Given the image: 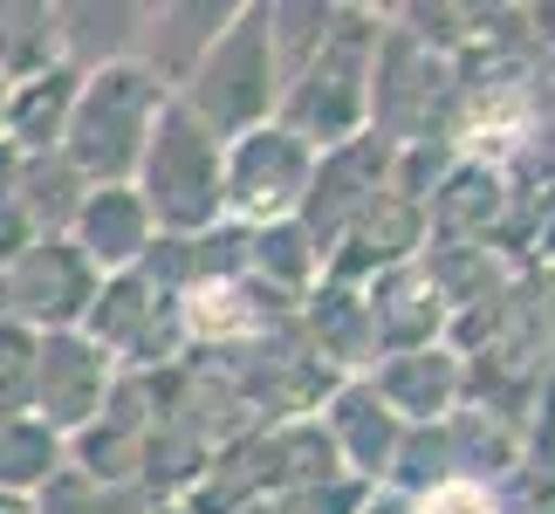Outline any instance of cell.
Listing matches in <instances>:
<instances>
[{
  "label": "cell",
  "instance_id": "cell-1",
  "mask_svg": "<svg viewBox=\"0 0 555 514\" xmlns=\"http://www.w3.org/2000/svg\"><path fill=\"white\" fill-rule=\"evenodd\" d=\"M377 35H384V14H377V8H344V14H336L330 41L282 82L274 124H282V131H295L309 152H336V144L364 138V124H371V62H377Z\"/></svg>",
  "mask_w": 555,
  "mask_h": 514
},
{
  "label": "cell",
  "instance_id": "cell-2",
  "mask_svg": "<svg viewBox=\"0 0 555 514\" xmlns=\"http://www.w3.org/2000/svg\"><path fill=\"white\" fill-rule=\"evenodd\" d=\"M172 103V90L138 69V62H111V69H90L76 90L69 131H62V165L76 171L82 185H131V171L152 144L158 111Z\"/></svg>",
  "mask_w": 555,
  "mask_h": 514
},
{
  "label": "cell",
  "instance_id": "cell-3",
  "mask_svg": "<svg viewBox=\"0 0 555 514\" xmlns=\"http://www.w3.org/2000/svg\"><path fill=\"white\" fill-rule=\"evenodd\" d=\"M220 165H227V144L192 111L165 103L152 124V144H144V158L131 171V192L144 200V213H152V227L165 241H199V233H212L227 220Z\"/></svg>",
  "mask_w": 555,
  "mask_h": 514
},
{
  "label": "cell",
  "instance_id": "cell-4",
  "mask_svg": "<svg viewBox=\"0 0 555 514\" xmlns=\"http://www.w3.org/2000/svg\"><path fill=\"white\" fill-rule=\"evenodd\" d=\"M172 103L199 117L220 144H233V138L274 124V103H282V69H274L261 8H233V21L220 28V41L199 55V69L179 82Z\"/></svg>",
  "mask_w": 555,
  "mask_h": 514
},
{
  "label": "cell",
  "instance_id": "cell-5",
  "mask_svg": "<svg viewBox=\"0 0 555 514\" xmlns=\"http://www.w3.org/2000/svg\"><path fill=\"white\" fill-rule=\"evenodd\" d=\"M309 179H315V152L282 124H261V131L233 138L227 144V165H220V192H227V213L241 227H274V220H295L309 200Z\"/></svg>",
  "mask_w": 555,
  "mask_h": 514
},
{
  "label": "cell",
  "instance_id": "cell-6",
  "mask_svg": "<svg viewBox=\"0 0 555 514\" xmlns=\"http://www.w3.org/2000/svg\"><path fill=\"white\" fill-rule=\"evenodd\" d=\"M82 336L103 357H131V363H165L185 343V295L152 288L144 274H103L96 303L82 316Z\"/></svg>",
  "mask_w": 555,
  "mask_h": 514
},
{
  "label": "cell",
  "instance_id": "cell-7",
  "mask_svg": "<svg viewBox=\"0 0 555 514\" xmlns=\"http://www.w3.org/2000/svg\"><path fill=\"white\" fill-rule=\"evenodd\" d=\"M0 274H8V316L21 330H35V336L82 330V316L96 303V282H103V274L69 247V233H41V241Z\"/></svg>",
  "mask_w": 555,
  "mask_h": 514
},
{
  "label": "cell",
  "instance_id": "cell-8",
  "mask_svg": "<svg viewBox=\"0 0 555 514\" xmlns=\"http://www.w3.org/2000/svg\"><path fill=\"white\" fill-rule=\"evenodd\" d=\"M111 384H117V371H111V357H103L90 336L55 330V336L35 343V398H28V412L69 446L76 433H90V425L103 419Z\"/></svg>",
  "mask_w": 555,
  "mask_h": 514
},
{
  "label": "cell",
  "instance_id": "cell-9",
  "mask_svg": "<svg viewBox=\"0 0 555 514\" xmlns=\"http://www.w3.org/2000/svg\"><path fill=\"white\" fill-rule=\"evenodd\" d=\"M391 144L384 138H350V144H336V152H315V179H309V200H302V233L315 241V254H330L344 233L371 213V200L384 185H391Z\"/></svg>",
  "mask_w": 555,
  "mask_h": 514
},
{
  "label": "cell",
  "instance_id": "cell-10",
  "mask_svg": "<svg viewBox=\"0 0 555 514\" xmlns=\"http://www.w3.org/2000/svg\"><path fill=\"white\" fill-rule=\"evenodd\" d=\"M364 384L384 398V412L398 425H446L466 398V363H460V350H446V343H425V350L384 357Z\"/></svg>",
  "mask_w": 555,
  "mask_h": 514
},
{
  "label": "cell",
  "instance_id": "cell-11",
  "mask_svg": "<svg viewBox=\"0 0 555 514\" xmlns=\"http://www.w3.org/2000/svg\"><path fill=\"white\" fill-rule=\"evenodd\" d=\"M315 425H323V439L336 446V466H344L350 480L384 487V474H391V453H398V433H404V425L384 412V398L371 391L364 377H344V384H336Z\"/></svg>",
  "mask_w": 555,
  "mask_h": 514
},
{
  "label": "cell",
  "instance_id": "cell-12",
  "mask_svg": "<svg viewBox=\"0 0 555 514\" xmlns=\"http://www.w3.org/2000/svg\"><path fill=\"white\" fill-rule=\"evenodd\" d=\"M152 241H158V227H152V213H144V200L131 185H90L76 220H69V247L96 274H131L152 254Z\"/></svg>",
  "mask_w": 555,
  "mask_h": 514
},
{
  "label": "cell",
  "instance_id": "cell-13",
  "mask_svg": "<svg viewBox=\"0 0 555 514\" xmlns=\"http://www.w3.org/2000/svg\"><path fill=\"white\" fill-rule=\"evenodd\" d=\"M501 213H507V171L487 165V158H453L433 179V192H425L433 241H487V227Z\"/></svg>",
  "mask_w": 555,
  "mask_h": 514
},
{
  "label": "cell",
  "instance_id": "cell-14",
  "mask_svg": "<svg viewBox=\"0 0 555 514\" xmlns=\"http://www.w3.org/2000/svg\"><path fill=\"white\" fill-rule=\"evenodd\" d=\"M364 309H371V336H377V357H398V350H425V343L439 336L446 309L433 282L418 274V261L404 268H384L377 282L364 288Z\"/></svg>",
  "mask_w": 555,
  "mask_h": 514
},
{
  "label": "cell",
  "instance_id": "cell-15",
  "mask_svg": "<svg viewBox=\"0 0 555 514\" xmlns=\"http://www.w3.org/2000/svg\"><path fill=\"white\" fill-rule=\"evenodd\" d=\"M233 21V8L192 0V8H152L144 14V41H138V69H152L165 90L179 97V82L199 69V55L220 41V28Z\"/></svg>",
  "mask_w": 555,
  "mask_h": 514
},
{
  "label": "cell",
  "instance_id": "cell-16",
  "mask_svg": "<svg viewBox=\"0 0 555 514\" xmlns=\"http://www.w3.org/2000/svg\"><path fill=\"white\" fill-rule=\"evenodd\" d=\"M302 330H309V357L323 371H357V363L377 357V336H371V309H364V288H344V282H323L302 295Z\"/></svg>",
  "mask_w": 555,
  "mask_h": 514
},
{
  "label": "cell",
  "instance_id": "cell-17",
  "mask_svg": "<svg viewBox=\"0 0 555 514\" xmlns=\"http://www.w3.org/2000/svg\"><path fill=\"white\" fill-rule=\"evenodd\" d=\"M76 90H82V76L62 62V69L49 76H28V82H14L8 90V138L21 158H55L62 152V131H69V111H76Z\"/></svg>",
  "mask_w": 555,
  "mask_h": 514
},
{
  "label": "cell",
  "instance_id": "cell-18",
  "mask_svg": "<svg viewBox=\"0 0 555 514\" xmlns=\"http://www.w3.org/2000/svg\"><path fill=\"white\" fill-rule=\"evenodd\" d=\"M144 14L152 8H55V28H62V62L76 76L90 69H111V62H138V41H144Z\"/></svg>",
  "mask_w": 555,
  "mask_h": 514
},
{
  "label": "cell",
  "instance_id": "cell-19",
  "mask_svg": "<svg viewBox=\"0 0 555 514\" xmlns=\"http://www.w3.org/2000/svg\"><path fill=\"white\" fill-rule=\"evenodd\" d=\"M62 69L55 0H0V82H28Z\"/></svg>",
  "mask_w": 555,
  "mask_h": 514
},
{
  "label": "cell",
  "instance_id": "cell-20",
  "mask_svg": "<svg viewBox=\"0 0 555 514\" xmlns=\"http://www.w3.org/2000/svg\"><path fill=\"white\" fill-rule=\"evenodd\" d=\"M62 466H69V446H62L35 412L0 419V494H28L35 501V487H49Z\"/></svg>",
  "mask_w": 555,
  "mask_h": 514
},
{
  "label": "cell",
  "instance_id": "cell-21",
  "mask_svg": "<svg viewBox=\"0 0 555 514\" xmlns=\"http://www.w3.org/2000/svg\"><path fill=\"white\" fill-rule=\"evenodd\" d=\"M315 268H323V254L315 241L302 233V220H274V227H247V274L274 295L288 288H309Z\"/></svg>",
  "mask_w": 555,
  "mask_h": 514
},
{
  "label": "cell",
  "instance_id": "cell-22",
  "mask_svg": "<svg viewBox=\"0 0 555 514\" xmlns=\"http://www.w3.org/2000/svg\"><path fill=\"white\" fill-rule=\"evenodd\" d=\"M35 330H21V323H0V419H14V412H28V398H35Z\"/></svg>",
  "mask_w": 555,
  "mask_h": 514
},
{
  "label": "cell",
  "instance_id": "cell-23",
  "mask_svg": "<svg viewBox=\"0 0 555 514\" xmlns=\"http://www.w3.org/2000/svg\"><path fill=\"white\" fill-rule=\"evenodd\" d=\"M412 514H501L494 487H474V480H439L433 494H418Z\"/></svg>",
  "mask_w": 555,
  "mask_h": 514
},
{
  "label": "cell",
  "instance_id": "cell-24",
  "mask_svg": "<svg viewBox=\"0 0 555 514\" xmlns=\"http://www.w3.org/2000/svg\"><path fill=\"white\" fill-rule=\"evenodd\" d=\"M0 514H41V507L28 494H0Z\"/></svg>",
  "mask_w": 555,
  "mask_h": 514
},
{
  "label": "cell",
  "instance_id": "cell-25",
  "mask_svg": "<svg viewBox=\"0 0 555 514\" xmlns=\"http://www.w3.org/2000/svg\"><path fill=\"white\" fill-rule=\"evenodd\" d=\"M8 90H14V82H0V131H8Z\"/></svg>",
  "mask_w": 555,
  "mask_h": 514
},
{
  "label": "cell",
  "instance_id": "cell-26",
  "mask_svg": "<svg viewBox=\"0 0 555 514\" xmlns=\"http://www.w3.org/2000/svg\"><path fill=\"white\" fill-rule=\"evenodd\" d=\"M535 514H555V501H542V507H535Z\"/></svg>",
  "mask_w": 555,
  "mask_h": 514
}]
</instances>
